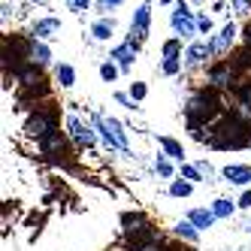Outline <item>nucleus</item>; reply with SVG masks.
<instances>
[{"label":"nucleus","instance_id":"obj_1","mask_svg":"<svg viewBox=\"0 0 251 251\" xmlns=\"http://www.w3.org/2000/svg\"><path fill=\"white\" fill-rule=\"evenodd\" d=\"M58 130V112H55V106L51 103H40L37 109H33L25 121V133L30 139H46L49 133H55Z\"/></svg>","mask_w":251,"mask_h":251},{"label":"nucleus","instance_id":"obj_31","mask_svg":"<svg viewBox=\"0 0 251 251\" xmlns=\"http://www.w3.org/2000/svg\"><path fill=\"white\" fill-rule=\"evenodd\" d=\"M70 6L73 9H88V0H70Z\"/></svg>","mask_w":251,"mask_h":251},{"label":"nucleus","instance_id":"obj_18","mask_svg":"<svg viewBox=\"0 0 251 251\" xmlns=\"http://www.w3.org/2000/svg\"><path fill=\"white\" fill-rule=\"evenodd\" d=\"M33 64H40V67L51 64V49L43 40H33Z\"/></svg>","mask_w":251,"mask_h":251},{"label":"nucleus","instance_id":"obj_35","mask_svg":"<svg viewBox=\"0 0 251 251\" xmlns=\"http://www.w3.org/2000/svg\"><path fill=\"white\" fill-rule=\"evenodd\" d=\"M245 230H248V233H251V224H245Z\"/></svg>","mask_w":251,"mask_h":251},{"label":"nucleus","instance_id":"obj_8","mask_svg":"<svg viewBox=\"0 0 251 251\" xmlns=\"http://www.w3.org/2000/svg\"><path fill=\"white\" fill-rule=\"evenodd\" d=\"M149 19H151V12H149V3H146V6L136 9L133 25H130V33H133L136 40H146V33H149Z\"/></svg>","mask_w":251,"mask_h":251},{"label":"nucleus","instance_id":"obj_21","mask_svg":"<svg viewBox=\"0 0 251 251\" xmlns=\"http://www.w3.org/2000/svg\"><path fill=\"white\" fill-rule=\"evenodd\" d=\"M154 173H157L160 178H173V164L167 160V154H157V160H154Z\"/></svg>","mask_w":251,"mask_h":251},{"label":"nucleus","instance_id":"obj_16","mask_svg":"<svg viewBox=\"0 0 251 251\" xmlns=\"http://www.w3.org/2000/svg\"><path fill=\"white\" fill-rule=\"evenodd\" d=\"M197 233H200V230H197L191 221H178V224L173 227V236H176V239H185V242H197Z\"/></svg>","mask_w":251,"mask_h":251},{"label":"nucleus","instance_id":"obj_25","mask_svg":"<svg viewBox=\"0 0 251 251\" xmlns=\"http://www.w3.org/2000/svg\"><path fill=\"white\" fill-rule=\"evenodd\" d=\"M164 58H182V40H167L164 43Z\"/></svg>","mask_w":251,"mask_h":251},{"label":"nucleus","instance_id":"obj_6","mask_svg":"<svg viewBox=\"0 0 251 251\" xmlns=\"http://www.w3.org/2000/svg\"><path fill=\"white\" fill-rule=\"evenodd\" d=\"M206 58H212V43H194L185 51V64L188 67H200V64H206Z\"/></svg>","mask_w":251,"mask_h":251},{"label":"nucleus","instance_id":"obj_5","mask_svg":"<svg viewBox=\"0 0 251 251\" xmlns=\"http://www.w3.org/2000/svg\"><path fill=\"white\" fill-rule=\"evenodd\" d=\"M221 176H224V182H230V185H248L251 182V167H245V164H227L221 170Z\"/></svg>","mask_w":251,"mask_h":251},{"label":"nucleus","instance_id":"obj_20","mask_svg":"<svg viewBox=\"0 0 251 251\" xmlns=\"http://www.w3.org/2000/svg\"><path fill=\"white\" fill-rule=\"evenodd\" d=\"M191 191H194V182H188V178H176V182L170 185L173 197H191Z\"/></svg>","mask_w":251,"mask_h":251},{"label":"nucleus","instance_id":"obj_23","mask_svg":"<svg viewBox=\"0 0 251 251\" xmlns=\"http://www.w3.org/2000/svg\"><path fill=\"white\" fill-rule=\"evenodd\" d=\"M233 91H236V97H239L242 106H251V82H236V85H233Z\"/></svg>","mask_w":251,"mask_h":251},{"label":"nucleus","instance_id":"obj_4","mask_svg":"<svg viewBox=\"0 0 251 251\" xmlns=\"http://www.w3.org/2000/svg\"><path fill=\"white\" fill-rule=\"evenodd\" d=\"M136 51H139V46H136V40L130 37L127 43H121V46L112 49V61L124 70V73H127V70L133 67V61H136Z\"/></svg>","mask_w":251,"mask_h":251},{"label":"nucleus","instance_id":"obj_3","mask_svg":"<svg viewBox=\"0 0 251 251\" xmlns=\"http://www.w3.org/2000/svg\"><path fill=\"white\" fill-rule=\"evenodd\" d=\"M67 130H70V136H73L79 146H88V149L94 146V130L88 127V124H82L79 115H67Z\"/></svg>","mask_w":251,"mask_h":251},{"label":"nucleus","instance_id":"obj_7","mask_svg":"<svg viewBox=\"0 0 251 251\" xmlns=\"http://www.w3.org/2000/svg\"><path fill=\"white\" fill-rule=\"evenodd\" d=\"M64 149H67V139L61 136V130H55V133H49L46 139H40V151H43V154H49V157L64 154Z\"/></svg>","mask_w":251,"mask_h":251},{"label":"nucleus","instance_id":"obj_15","mask_svg":"<svg viewBox=\"0 0 251 251\" xmlns=\"http://www.w3.org/2000/svg\"><path fill=\"white\" fill-rule=\"evenodd\" d=\"M106 124H109V130L115 133V139H118L121 151H130V142H127V133H124V124H121L118 118H112V115H106Z\"/></svg>","mask_w":251,"mask_h":251},{"label":"nucleus","instance_id":"obj_29","mask_svg":"<svg viewBox=\"0 0 251 251\" xmlns=\"http://www.w3.org/2000/svg\"><path fill=\"white\" fill-rule=\"evenodd\" d=\"M115 100H118V103H121V106H124V109H136V106H133V103H136V100H133V97H130V94H121V91H118V94H115Z\"/></svg>","mask_w":251,"mask_h":251},{"label":"nucleus","instance_id":"obj_28","mask_svg":"<svg viewBox=\"0 0 251 251\" xmlns=\"http://www.w3.org/2000/svg\"><path fill=\"white\" fill-rule=\"evenodd\" d=\"M197 30H200V33H212V19H209V15H197Z\"/></svg>","mask_w":251,"mask_h":251},{"label":"nucleus","instance_id":"obj_10","mask_svg":"<svg viewBox=\"0 0 251 251\" xmlns=\"http://www.w3.org/2000/svg\"><path fill=\"white\" fill-rule=\"evenodd\" d=\"M58 30H61V22H58V19H43V22L33 25V33H30V37H33V40H51Z\"/></svg>","mask_w":251,"mask_h":251},{"label":"nucleus","instance_id":"obj_26","mask_svg":"<svg viewBox=\"0 0 251 251\" xmlns=\"http://www.w3.org/2000/svg\"><path fill=\"white\" fill-rule=\"evenodd\" d=\"M160 70H164L167 76H176L178 70H182V58H164V64H160Z\"/></svg>","mask_w":251,"mask_h":251},{"label":"nucleus","instance_id":"obj_13","mask_svg":"<svg viewBox=\"0 0 251 251\" xmlns=\"http://www.w3.org/2000/svg\"><path fill=\"white\" fill-rule=\"evenodd\" d=\"M157 146L164 149V154H167V157H173V160H185V149H182V142H178V139L160 136V139H157Z\"/></svg>","mask_w":251,"mask_h":251},{"label":"nucleus","instance_id":"obj_24","mask_svg":"<svg viewBox=\"0 0 251 251\" xmlns=\"http://www.w3.org/2000/svg\"><path fill=\"white\" fill-rule=\"evenodd\" d=\"M118 64L115 61H106V64H100V76H103V82H115L118 79Z\"/></svg>","mask_w":251,"mask_h":251},{"label":"nucleus","instance_id":"obj_30","mask_svg":"<svg viewBox=\"0 0 251 251\" xmlns=\"http://www.w3.org/2000/svg\"><path fill=\"white\" fill-rule=\"evenodd\" d=\"M239 209H251V191H245L242 197H239V203H236Z\"/></svg>","mask_w":251,"mask_h":251},{"label":"nucleus","instance_id":"obj_34","mask_svg":"<svg viewBox=\"0 0 251 251\" xmlns=\"http://www.w3.org/2000/svg\"><path fill=\"white\" fill-rule=\"evenodd\" d=\"M103 3H106V9H112V6H118V3H121V0H103Z\"/></svg>","mask_w":251,"mask_h":251},{"label":"nucleus","instance_id":"obj_32","mask_svg":"<svg viewBox=\"0 0 251 251\" xmlns=\"http://www.w3.org/2000/svg\"><path fill=\"white\" fill-rule=\"evenodd\" d=\"M197 167H200V173H206V176H212V167L206 164V160H200V164H197Z\"/></svg>","mask_w":251,"mask_h":251},{"label":"nucleus","instance_id":"obj_2","mask_svg":"<svg viewBox=\"0 0 251 251\" xmlns=\"http://www.w3.org/2000/svg\"><path fill=\"white\" fill-rule=\"evenodd\" d=\"M170 22H173V30L178 33V37H194V33H200V30H197V19L191 15V9L185 3L176 6V12H173Z\"/></svg>","mask_w":251,"mask_h":251},{"label":"nucleus","instance_id":"obj_9","mask_svg":"<svg viewBox=\"0 0 251 251\" xmlns=\"http://www.w3.org/2000/svg\"><path fill=\"white\" fill-rule=\"evenodd\" d=\"M233 37H236V27H233V25H224L221 33L212 40V55H227V49H230Z\"/></svg>","mask_w":251,"mask_h":251},{"label":"nucleus","instance_id":"obj_12","mask_svg":"<svg viewBox=\"0 0 251 251\" xmlns=\"http://www.w3.org/2000/svg\"><path fill=\"white\" fill-rule=\"evenodd\" d=\"M121 230L124 233H136V230H142V227H151L149 224V218H146V215H139V212H124L121 215Z\"/></svg>","mask_w":251,"mask_h":251},{"label":"nucleus","instance_id":"obj_33","mask_svg":"<svg viewBox=\"0 0 251 251\" xmlns=\"http://www.w3.org/2000/svg\"><path fill=\"white\" fill-rule=\"evenodd\" d=\"M242 37H245V46H251V22L245 25V33H242Z\"/></svg>","mask_w":251,"mask_h":251},{"label":"nucleus","instance_id":"obj_22","mask_svg":"<svg viewBox=\"0 0 251 251\" xmlns=\"http://www.w3.org/2000/svg\"><path fill=\"white\" fill-rule=\"evenodd\" d=\"M182 178H188V182H194V185H197V182H206L197 164H182Z\"/></svg>","mask_w":251,"mask_h":251},{"label":"nucleus","instance_id":"obj_11","mask_svg":"<svg viewBox=\"0 0 251 251\" xmlns=\"http://www.w3.org/2000/svg\"><path fill=\"white\" fill-rule=\"evenodd\" d=\"M188 221L197 227V230H209L215 224V212L212 209H191L188 212Z\"/></svg>","mask_w":251,"mask_h":251},{"label":"nucleus","instance_id":"obj_17","mask_svg":"<svg viewBox=\"0 0 251 251\" xmlns=\"http://www.w3.org/2000/svg\"><path fill=\"white\" fill-rule=\"evenodd\" d=\"M91 33H94V40H109L115 33V22L112 19H100V22L91 25Z\"/></svg>","mask_w":251,"mask_h":251},{"label":"nucleus","instance_id":"obj_19","mask_svg":"<svg viewBox=\"0 0 251 251\" xmlns=\"http://www.w3.org/2000/svg\"><path fill=\"white\" fill-rule=\"evenodd\" d=\"M233 209H236V206H233V203L227 200V197H218V200L212 203V212H215V218H230V215H233Z\"/></svg>","mask_w":251,"mask_h":251},{"label":"nucleus","instance_id":"obj_14","mask_svg":"<svg viewBox=\"0 0 251 251\" xmlns=\"http://www.w3.org/2000/svg\"><path fill=\"white\" fill-rule=\"evenodd\" d=\"M55 79H58L61 88H73L76 85V70L70 67V64H58L55 67Z\"/></svg>","mask_w":251,"mask_h":251},{"label":"nucleus","instance_id":"obj_27","mask_svg":"<svg viewBox=\"0 0 251 251\" xmlns=\"http://www.w3.org/2000/svg\"><path fill=\"white\" fill-rule=\"evenodd\" d=\"M146 94H149V88L142 85V82H133V85H130V97H133L136 103H139V100H146Z\"/></svg>","mask_w":251,"mask_h":251}]
</instances>
